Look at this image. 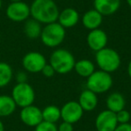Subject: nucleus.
Returning a JSON list of instances; mask_svg holds the SVG:
<instances>
[{"mask_svg":"<svg viewBox=\"0 0 131 131\" xmlns=\"http://www.w3.org/2000/svg\"><path fill=\"white\" fill-rule=\"evenodd\" d=\"M114 131H131V125L129 123L119 124L117 126Z\"/></svg>","mask_w":131,"mask_h":131,"instance_id":"obj_28","label":"nucleus"},{"mask_svg":"<svg viewBox=\"0 0 131 131\" xmlns=\"http://www.w3.org/2000/svg\"><path fill=\"white\" fill-rule=\"evenodd\" d=\"M2 5H3L2 0H0V10H1V8H2Z\"/></svg>","mask_w":131,"mask_h":131,"instance_id":"obj_33","label":"nucleus"},{"mask_svg":"<svg viewBox=\"0 0 131 131\" xmlns=\"http://www.w3.org/2000/svg\"><path fill=\"white\" fill-rule=\"evenodd\" d=\"M27 74L24 71H20L17 73L15 79H16L17 83H26L27 82Z\"/></svg>","mask_w":131,"mask_h":131,"instance_id":"obj_27","label":"nucleus"},{"mask_svg":"<svg viewBox=\"0 0 131 131\" xmlns=\"http://www.w3.org/2000/svg\"><path fill=\"white\" fill-rule=\"evenodd\" d=\"M107 34L102 30H92L87 36V44L90 49L94 51H99L104 49L107 45Z\"/></svg>","mask_w":131,"mask_h":131,"instance_id":"obj_12","label":"nucleus"},{"mask_svg":"<svg viewBox=\"0 0 131 131\" xmlns=\"http://www.w3.org/2000/svg\"><path fill=\"white\" fill-rule=\"evenodd\" d=\"M12 98L16 106L21 108L32 105L35 100V93L32 86L26 83H17L12 90Z\"/></svg>","mask_w":131,"mask_h":131,"instance_id":"obj_5","label":"nucleus"},{"mask_svg":"<svg viewBox=\"0 0 131 131\" xmlns=\"http://www.w3.org/2000/svg\"><path fill=\"white\" fill-rule=\"evenodd\" d=\"M41 72H42V74H43V75H45V77H53L54 74L56 73L55 70H54V68H53L50 65H48V64H46L45 67L42 68Z\"/></svg>","mask_w":131,"mask_h":131,"instance_id":"obj_25","label":"nucleus"},{"mask_svg":"<svg viewBox=\"0 0 131 131\" xmlns=\"http://www.w3.org/2000/svg\"><path fill=\"white\" fill-rule=\"evenodd\" d=\"M102 23V15L95 9L86 12L83 16V24L89 30L98 29Z\"/></svg>","mask_w":131,"mask_h":131,"instance_id":"obj_16","label":"nucleus"},{"mask_svg":"<svg viewBox=\"0 0 131 131\" xmlns=\"http://www.w3.org/2000/svg\"><path fill=\"white\" fill-rule=\"evenodd\" d=\"M6 15L7 18L13 22H24L31 15L30 6L23 1L10 3L6 7Z\"/></svg>","mask_w":131,"mask_h":131,"instance_id":"obj_7","label":"nucleus"},{"mask_svg":"<svg viewBox=\"0 0 131 131\" xmlns=\"http://www.w3.org/2000/svg\"><path fill=\"white\" fill-rule=\"evenodd\" d=\"M24 31L28 38L31 39V40H34V39H37L40 36L42 29L40 23L32 18V19H27L25 21Z\"/></svg>","mask_w":131,"mask_h":131,"instance_id":"obj_19","label":"nucleus"},{"mask_svg":"<svg viewBox=\"0 0 131 131\" xmlns=\"http://www.w3.org/2000/svg\"><path fill=\"white\" fill-rule=\"evenodd\" d=\"M127 4H128V6L131 7V0H127Z\"/></svg>","mask_w":131,"mask_h":131,"instance_id":"obj_32","label":"nucleus"},{"mask_svg":"<svg viewBox=\"0 0 131 131\" xmlns=\"http://www.w3.org/2000/svg\"><path fill=\"white\" fill-rule=\"evenodd\" d=\"M31 15L40 24H49L58 18L59 10L53 0H34L30 6Z\"/></svg>","mask_w":131,"mask_h":131,"instance_id":"obj_1","label":"nucleus"},{"mask_svg":"<svg viewBox=\"0 0 131 131\" xmlns=\"http://www.w3.org/2000/svg\"><path fill=\"white\" fill-rule=\"evenodd\" d=\"M107 108L109 111L117 113L124 110L126 105L125 98L119 93H113L107 99Z\"/></svg>","mask_w":131,"mask_h":131,"instance_id":"obj_18","label":"nucleus"},{"mask_svg":"<svg viewBox=\"0 0 131 131\" xmlns=\"http://www.w3.org/2000/svg\"><path fill=\"white\" fill-rule=\"evenodd\" d=\"M61 118V112L60 109L55 105H49L44 108L42 111V118L44 121L50 122V123H56Z\"/></svg>","mask_w":131,"mask_h":131,"instance_id":"obj_22","label":"nucleus"},{"mask_svg":"<svg viewBox=\"0 0 131 131\" xmlns=\"http://www.w3.org/2000/svg\"><path fill=\"white\" fill-rule=\"evenodd\" d=\"M16 107L12 96L6 94L0 95V118L11 116L15 111Z\"/></svg>","mask_w":131,"mask_h":131,"instance_id":"obj_17","label":"nucleus"},{"mask_svg":"<svg viewBox=\"0 0 131 131\" xmlns=\"http://www.w3.org/2000/svg\"><path fill=\"white\" fill-rule=\"evenodd\" d=\"M118 126L116 113L106 110L97 116L95 120V127L98 131H114Z\"/></svg>","mask_w":131,"mask_h":131,"instance_id":"obj_11","label":"nucleus"},{"mask_svg":"<svg viewBox=\"0 0 131 131\" xmlns=\"http://www.w3.org/2000/svg\"><path fill=\"white\" fill-rule=\"evenodd\" d=\"M20 118L24 125L28 127H36L40 122L43 121L42 111H40L38 107L34 105L22 108V111L20 112Z\"/></svg>","mask_w":131,"mask_h":131,"instance_id":"obj_10","label":"nucleus"},{"mask_svg":"<svg viewBox=\"0 0 131 131\" xmlns=\"http://www.w3.org/2000/svg\"><path fill=\"white\" fill-rule=\"evenodd\" d=\"M96 62L99 68L107 73L114 72L119 68V55L114 49L104 48L96 52Z\"/></svg>","mask_w":131,"mask_h":131,"instance_id":"obj_4","label":"nucleus"},{"mask_svg":"<svg viewBox=\"0 0 131 131\" xmlns=\"http://www.w3.org/2000/svg\"><path fill=\"white\" fill-rule=\"evenodd\" d=\"M88 90L95 93H105L112 85V77L105 71H94L87 79Z\"/></svg>","mask_w":131,"mask_h":131,"instance_id":"obj_6","label":"nucleus"},{"mask_svg":"<svg viewBox=\"0 0 131 131\" xmlns=\"http://www.w3.org/2000/svg\"><path fill=\"white\" fill-rule=\"evenodd\" d=\"M65 36V28L56 22L46 24L40 33L42 43L49 48H54L60 45L63 42Z\"/></svg>","mask_w":131,"mask_h":131,"instance_id":"obj_3","label":"nucleus"},{"mask_svg":"<svg viewBox=\"0 0 131 131\" xmlns=\"http://www.w3.org/2000/svg\"><path fill=\"white\" fill-rule=\"evenodd\" d=\"M0 131H5V126L4 123L2 122V120L0 119Z\"/></svg>","mask_w":131,"mask_h":131,"instance_id":"obj_30","label":"nucleus"},{"mask_svg":"<svg viewBox=\"0 0 131 131\" xmlns=\"http://www.w3.org/2000/svg\"><path fill=\"white\" fill-rule=\"evenodd\" d=\"M75 70L80 77H89L94 72V65L87 59H82L75 62Z\"/></svg>","mask_w":131,"mask_h":131,"instance_id":"obj_21","label":"nucleus"},{"mask_svg":"<svg viewBox=\"0 0 131 131\" xmlns=\"http://www.w3.org/2000/svg\"><path fill=\"white\" fill-rule=\"evenodd\" d=\"M58 24L64 28H71L77 25L79 21V15L74 8H66L58 15Z\"/></svg>","mask_w":131,"mask_h":131,"instance_id":"obj_14","label":"nucleus"},{"mask_svg":"<svg viewBox=\"0 0 131 131\" xmlns=\"http://www.w3.org/2000/svg\"><path fill=\"white\" fill-rule=\"evenodd\" d=\"M10 2L13 3V2H20V1H23V0H9Z\"/></svg>","mask_w":131,"mask_h":131,"instance_id":"obj_31","label":"nucleus"},{"mask_svg":"<svg viewBox=\"0 0 131 131\" xmlns=\"http://www.w3.org/2000/svg\"><path fill=\"white\" fill-rule=\"evenodd\" d=\"M14 77L12 67L6 62H0V88H4L11 83Z\"/></svg>","mask_w":131,"mask_h":131,"instance_id":"obj_20","label":"nucleus"},{"mask_svg":"<svg viewBox=\"0 0 131 131\" xmlns=\"http://www.w3.org/2000/svg\"><path fill=\"white\" fill-rule=\"evenodd\" d=\"M24 70L29 73H39L47 64L46 58L41 53L31 51L25 55L22 60Z\"/></svg>","mask_w":131,"mask_h":131,"instance_id":"obj_8","label":"nucleus"},{"mask_svg":"<svg viewBox=\"0 0 131 131\" xmlns=\"http://www.w3.org/2000/svg\"><path fill=\"white\" fill-rule=\"evenodd\" d=\"M61 118L63 121L68 122V123H77L81 119L84 114V110L80 106L79 102H68L61 108Z\"/></svg>","mask_w":131,"mask_h":131,"instance_id":"obj_9","label":"nucleus"},{"mask_svg":"<svg viewBox=\"0 0 131 131\" xmlns=\"http://www.w3.org/2000/svg\"><path fill=\"white\" fill-rule=\"evenodd\" d=\"M75 58L67 49H57L51 54L49 65L54 68L55 72L61 75L69 73L75 68Z\"/></svg>","mask_w":131,"mask_h":131,"instance_id":"obj_2","label":"nucleus"},{"mask_svg":"<svg viewBox=\"0 0 131 131\" xmlns=\"http://www.w3.org/2000/svg\"><path fill=\"white\" fill-rule=\"evenodd\" d=\"M93 6L102 16L111 15L119 8L120 0H94Z\"/></svg>","mask_w":131,"mask_h":131,"instance_id":"obj_13","label":"nucleus"},{"mask_svg":"<svg viewBox=\"0 0 131 131\" xmlns=\"http://www.w3.org/2000/svg\"><path fill=\"white\" fill-rule=\"evenodd\" d=\"M116 117H117V120H118V123L119 124L128 123L129 119H130V114L126 110H122V111L117 112Z\"/></svg>","mask_w":131,"mask_h":131,"instance_id":"obj_24","label":"nucleus"},{"mask_svg":"<svg viewBox=\"0 0 131 131\" xmlns=\"http://www.w3.org/2000/svg\"><path fill=\"white\" fill-rule=\"evenodd\" d=\"M78 102L84 111H92L96 108L98 104V98H97L96 93L87 89L82 92V93L79 96Z\"/></svg>","mask_w":131,"mask_h":131,"instance_id":"obj_15","label":"nucleus"},{"mask_svg":"<svg viewBox=\"0 0 131 131\" xmlns=\"http://www.w3.org/2000/svg\"><path fill=\"white\" fill-rule=\"evenodd\" d=\"M35 131H58V127L55 123H50L43 120L35 127Z\"/></svg>","mask_w":131,"mask_h":131,"instance_id":"obj_23","label":"nucleus"},{"mask_svg":"<svg viewBox=\"0 0 131 131\" xmlns=\"http://www.w3.org/2000/svg\"><path fill=\"white\" fill-rule=\"evenodd\" d=\"M127 73H128L129 77L131 78V61L129 62L128 66H127Z\"/></svg>","mask_w":131,"mask_h":131,"instance_id":"obj_29","label":"nucleus"},{"mask_svg":"<svg viewBox=\"0 0 131 131\" xmlns=\"http://www.w3.org/2000/svg\"><path fill=\"white\" fill-rule=\"evenodd\" d=\"M73 124L63 121L58 127V131H73Z\"/></svg>","mask_w":131,"mask_h":131,"instance_id":"obj_26","label":"nucleus"}]
</instances>
